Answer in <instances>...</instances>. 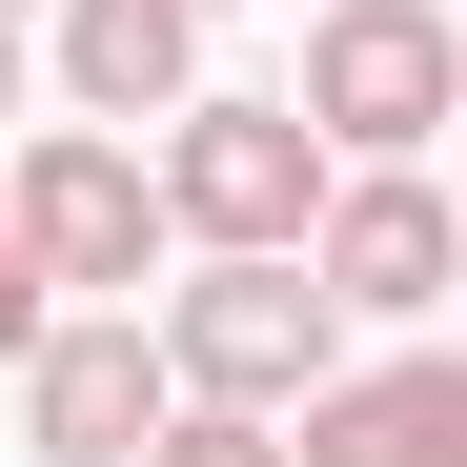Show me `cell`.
<instances>
[{
	"mask_svg": "<svg viewBox=\"0 0 467 467\" xmlns=\"http://www.w3.org/2000/svg\"><path fill=\"white\" fill-rule=\"evenodd\" d=\"M285 102L326 122V163H427V142L467 122V41L427 21V0H326Z\"/></svg>",
	"mask_w": 467,
	"mask_h": 467,
	"instance_id": "obj_3",
	"label": "cell"
},
{
	"mask_svg": "<svg viewBox=\"0 0 467 467\" xmlns=\"http://www.w3.org/2000/svg\"><path fill=\"white\" fill-rule=\"evenodd\" d=\"M41 346V265H21V223H0V366Z\"/></svg>",
	"mask_w": 467,
	"mask_h": 467,
	"instance_id": "obj_10",
	"label": "cell"
},
{
	"mask_svg": "<svg viewBox=\"0 0 467 467\" xmlns=\"http://www.w3.org/2000/svg\"><path fill=\"white\" fill-rule=\"evenodd\" d=\"M0 223H21L41 305L61 285H82V305H142V265H163V183H142L122 122H41L21 163H0Z\"/></svg>",
	"mask_w": 467,
	"mask_h": 467,
	"instance_id": "obj_4",
	"label": "cell"
},
{
	"mask_svg": "<svg viewBox=\"0 0 467 467\" xmlns=\"http://www.w3.org/2000/svg\"><path fill=\"white\" fill-rule=\"evenodd\" d=\"M285 467H467V366H447V346L326 366V386L285 407Z\"/></svg>",
	"mask_w": 467,
	"mask_h": 467,
	"instance_id": "obj_7",
	"label": "cell"
},
{
	"mask_svg": "<svg viewBox=\"0 0 467 467\" xmlns=\"http://www.w3.org/2000/svg\"><path fill=\"white\" fill-rule=\"evenodd\" d=\"M21 427H41V467H122L142 427H163V346H142V305H41Z\"/></svg>",
	"mask_w": 467,
	"mask_h": 467,
	"instance_id": "obj_6",
	"label": "cell"
},
{
	"mask_svg": "<svg viewBox=\"0 0 467 467\" xmlns=\"http://www.w3.org/2000/svg\"><path fill=\"white\" fill-rule=\"evenodd\" d=\"M0 21H41V0H0Z\"/></svg>",
	"mask_w": 467,
	"mask_h": 467,
	"instance_id": "obj_12",
	"label": "cell"
},
{
	"mask_svg": "<svg viewBox=\"0 0 467 467\" xmlns=\"http://www.w3.org/2000/svg\"><path fill=\"white\" fill-rule=\"evenodd\" d=\"M142 183H163V244H305V203H326V122H305V102H244V82H183Z\"/></svg>",
	"mask_w": 467,
	"mask_h": 467,
	"instance_id": "obj_2",
	"label": "cell"
},
{
	"mask_svg": "<svg viewBox=\"0 0 467 467\" xmlns=\"http://www.w3.org/2000/svg\"><path fill=\"white\" fill-rule=\"evenodd\" d=\"M41 61H61V102H82V122H163L183 82H203V21H223V0H41Z\"/></svg>",
	"mask_w": 467,
	"mask_h": 467,
	"instance_id": "obj_8",
	"label": "cell"
},
{
	"mask_svg": "<svg viewBox=\"0 0 467 467\" xmlns=\"http://www.w3.org/2000/svg\"><path fill=\"white\" fill-rule=\"evenodd\" d=\"M305 285L346 305V326H427V305L467 285V223L427 163H326V203H305Z\"/></svg>",
	"mask_w": 467,
	"mask_h": 467,
	"instance_id": "obj_5",
	"label": "cell"
},
{
	"mask_svg": "<svg viewBox=\"0 0 467 467\" xmlns=\"http://www.w3.org/2000/svg\"><path fill=\"white\" fill-rule=\"evenodd\" d=\"M122 467H285V427H265V407H203V386H163V427H142Z\"/></svg>",
	"mask_w": 467,
	"mask_h": 467,
	"instance_id": "obj_9",
	"label": "cell"
},
{
	"mask_svg": "<svg viewBox=\"0 0 467 467\" xmlns=\"http://www.w3.org/2000/svg\"><path fill=\"white\" fill-rule=\"evenodd\" d=\"M21 82H41V61H21V21H0V122H21Z\"/></svg>",
	"mask_w": 467,
	"mask_h": 467,
	"instance_id": "obj_11",
	"label": "cell"
},
{
	"mask_svg": "<svg viewBox=\"0 0 467 467\" xmlns=\"http://www.w3.org/2000/svg\"><path fill=\"white\" fill-rule=\"evenodd\" d=\"M346 366V305L305 285V244H203V285H163V386H203V407H305V386Z\"/></svg>",
	"mask_w": 467,
	"mask_h": 467,
	"instance_id": "obj_1",
	"label": "cell"
}]
</instances>
